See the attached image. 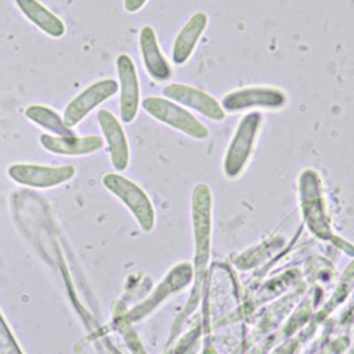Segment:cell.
I'll list each match as a JSON object with an SVG mask.
<instances>
[{
  "instance_id": "6da1fadb",
  "label": "cell",
  "mask_w": 354,
  "mask_h": 354,
  "mask_svg": "<svg viewBox=\"0 0 354 354\" xmlns=\"http://www.w3.org/2000/svg\"><path fill=\"white\" fill-rule=\"evenodd\" d=\"M141 106L158 122L176 129L191 138L205 140L209 137L207 127L191 111L166 97H145L141 100Z\"/></svg>"
},
{
  "instance_id": "7a4b0ae2",
  "label": "cell",
  "mask_w": 354,
  "mask_h": 354,
  "mask_svg": "<svg viewBox=\"0 0 354 354\" xmlns=\"http://www.w3.org/2000/svg\"><path fill=\"white\" fill-rule=\"evenodd\" d=\"M289 97L285 90L277 86H246L231 90L221 98V106L225 113H236L250 109L281 111L288 105Z\"/></svg>"
},
{
  "instance_id": "3957f363",
  "label": "cell",
  "mask_w": 354,
  "mask_h": 354,
  "mask_svg": "<svg viewBox=\"0 0 354 354\" xmlns=\"http://www.w3.org/2000/svg\"><path fill=\"white\" fill-rule=\"evenodd\" d=\"M263 120V113L253 111L245 113L238 122V126L225 152L224 170L227 176L235 177L245 167L260 134Z\"/></svg>"
},
{
  "instance_id": "277c9868",
  "label": "cell",
  "mask_w": 354,
  "mask_h": 354,
  "mask_svg": "<svg viewBox=\"0 0 354 354\" xmlns=\"http://www.w3.org/2000/svg\"><path fill=\"white\" fill-rule=\"evenodd\" d=\"M162 94L163 97L185 108H189L213 122H223L227 116L218 100H216L205 90H201L191 84L169 83L162 88Z\"/></svg>"
},
{
  "instance_id": "5b68a950",
  "label": "cell",
  "mask_w": 354,
  "mask_h": 354,
  "mask_svg": "<svg viewBox=\"0 0 354 354\" xmlns=\"http://www.w3.org/2000/svg\"><path fill=\"white\" fill-rule=\"evenodd\" d=\"M119 90V84L115 79H102L77 94L65 108L64 123L68 127H73L80 123L95 106L115 95Z\"/></svg>"
},
{
  "instance_id": "8992f818",
  "label": "cell",
  "mask_w": 354,
  "mask_h": 354,
  "mask_svg": "<svg viewBox=\"0 0 354 354\" xmlns=\"http://www.w3.org/2000/svg\"><path fill=\"white\" fill-rule=\"evenodd\" d=\"M116 71L119 77V108L120 118L124 123H131L141 105L140 80L134 61L129 54H119L116 58Z\"/></svg>"
},
{
  "instance_id": "52a82bcc",
  "label": "cell",
  "mask_w": 354,
  "mask_h": 354,
  "mask_svg": "<svg viewBox=\"0 0 354 354\" xmlns=\"http://www.w3.org/2000/svg\"><path fill=\"white\" fill-rule=\"evenodd\" d=\"M8 176L22 185L35 188H50L71 180L75 176V167L17 163L10 166Z\"/></svg>"
},
{
  "instance_id": "ba28073f",
  "label": "cell",
  "mask_w": 354,
  "mask_h": 354,
  "mask_svg": "<svg viewBox=\"0 0 354 354\" xmlns=\"http://www.w3.org/2000/svg\"><path fill=\"white\" fill-rule=\"evenodd\" d=\"M102 183L111 192L118 195L130 207L142 225L149 223L152 218V205L147 194L137 184L113 173L105 174Z\"/></svg>"
},
{
  "instance_id": "9c48e42d",
  "label": "cell",
  "mask_w": 354,
  "mask_h": 354,
  "mask_svg": "<svg viewBox=\"0 0 354 354\" xmlns=\"http://www.w3.org/2000/svg\"><path fill=\"white\" fill-rule=\"evenodd\" d=\"M140 51L144 62V68L149 77L156 82H166L173 76V68L165 57L160 44L158 41L156 32L152 26L145 25L138 35Z\"/></svg>"
},
{
  "instance_id": "30bf717a",
  "label": "cell",
  "mask_w": 354,
  "mask_h": 354,
  "mask_svg": "<svg viewBox=\"0 0 354 354\" xmlns=\"http://www.w3.org/2000/svg\"><path fill=\"white\" fill-rule=\"evenodd\" d=\"M97 119L104 133V137L108 142L113 167L120 171L124 170L129 165L130 151H129V142H127L126 133L122 127V123L108 109H100L97 112Z\"/></svg>"
},
{
  "instance_id": "8fae6325",
  "label": "cell",
  "mask_w": 354,
  "mask_h": 354,
  "mask_svg": "<svg viewBox=\"0 0 354 354\" xmlns=\"http://www.w3.org/2000/svg\"><path fill=\"white\" fill-rule=\"evenodd\" d=\"M207 25L209 17L205 11H198L188 18L173 41L171 59L176 65H184L189 61Z\"/></svg>"
},
{
  "instance_id": "7c38bea8",
  "label": "cell",
  "mask_w": 354,
  "mask_h": 354,
  "mask_svg": "<svg viewBox=\"0 0 354 354\" xmlns=\"http://www.w3.org/2000/svg\"><path fill=\"white\" fill-rule=\"evenodd\" d=\"M41 145L54 153L58 155H86L91 153L102 147V138L98 136H88V137H58L43 134L40 137Z\"/></svg>"
},
{
  "instance_id": "4fadbf2b",
  "label": "cell",
  "mask_w": 354,
  "mask_h": 354,
  "mask_svg": "<svg viewBox=\"0 0 354 354\" xmlns=\"http://www.w3.org/2000/svg\"><path fill=\"white\" fill-rule=\"evenodd\" d=\"M15 3L22 14L40 30L55 39L64 36L66 28L62 19L47 7H44L41 3H39L37 0H15Z\"/></svg>"
},
{
  "instance_id": "5bb4252c",
  "label": "cell",
  "mask_w": 354,
  "mask_h": 354,
  "mask_svg": "<svg viewBox=\"0 0 354 354\" xmlns=\"http://www.w3.org/2000/svg\"><path fill=\"white\" fill-rule=\"evenodd\" d=\"M25 116L37 126L55 133L58 137H75V131L64 123V119L46 105H29L25 109Z\"/></svg>"
},
{
  "instance_id": "9a60e30c",
  "label": "cell",
  "mask_w": 354,
  "mask_h": 354,
  "mask_svg": "<svg viewBox=\"0 0 354 354\" xmlns=\"http://www.w3.org/2000/svg\"><path fill=\"white\" fill-rule=\"evenodd\" d=\"M147 1L148 0H124L123 6L127 12L134 14V12H138L147 4Z\"/></svg>"
}]
</instances>
